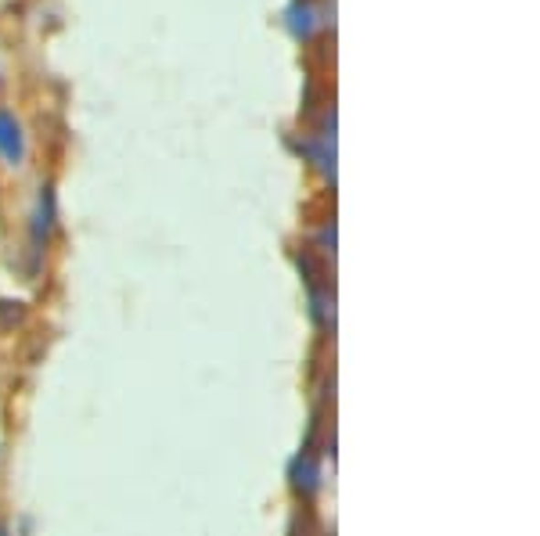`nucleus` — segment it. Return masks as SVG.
<instances>
[{
	"mask_svg": "<svg viewBox=\"0 0 540 536\" xmlns=\"http://www.w3.org/2000/svg\"><path fill=\"white\" fill-rule=\"evenodd\" d=\"M0 152L7 155V159H18L22 155V137H18V126L11 116H4L0 112Z\"/></svg>",
	"mask_w": 540,
	"mask_h": 536,
	"instance_id": "1",
	"label": "nucleus"
}]
</instances>
